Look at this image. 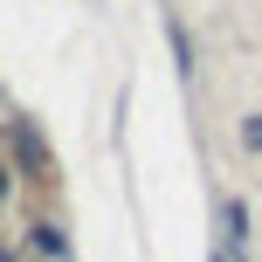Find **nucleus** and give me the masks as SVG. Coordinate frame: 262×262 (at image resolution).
<instances>
[{
  "mask_svg": "<svg viewBox=\"0 0 262 262\" xmlns=\"http://www.w3.org/2000/svg\"><path fill=\"white\" fill-rule=\"evenodd\" d=\"M0 200H7V166H0Z\"/></svg>",
  "mask_w": 262,
  "mask_h": 262,
  "instance_id": "nucleus-2",
  "label": "nucleus"
},
{
  "mask_svg": "<svg viewBox=\"0 0 262 262\" xmlns=\"http://www.w3.org/2000/svg\"><path fill=\"white\" fill-rule=\"evenodd\" d=\"M0 262H14V255H7V249H0Z\"/></svg>",
  "mask_w": 262,
  "mask_h": 262,
  "instance_id": "nucleus-3",
  "label": "nucleus"
},
{
  "mask_svg": "<svg viewBox=\"0 0 262 262\" xmlns=\"http://www.w3.org/2000/svg\"><path fill=\"white\" fill-rule=\"evenodd\" d=\"M242 145H249V152H262V111H255L249 124H242Z\"/></svg>",
  "mask_w": 262,
  "mask_h": 262,
  "instance_id": "nucleus-1",
  "label": "nucleus"
},
{
  "mask_svg": "<svg viewBox=\"0 0 262 262\" xmlns=\"http://www.w3.org/2000/svg\"><path fill=\"white\" fill-rule=\"evenodd\" d=\"M214 262H221V255H214Z\"/></svg>",
  "mask_w": 262,
  "mask_h": 262,
  "instance_id": "nucleus-4",
  "label": "nucleus"
}]
</instances>
